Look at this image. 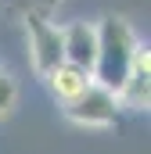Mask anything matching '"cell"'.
I'll return each mask as SVG.
<instances>
[{"label":"cell","instance_id":"cell-4","mask_svg":"<svg viewBox=\"0 0 151 154\" xmlns=\"http://www.w3.org/2000/svg\"><path fill=\"white\" fill-rule=\"evenodd\" d=\"M61 57L76 65V68H86L94 75V57H97V25L94 22H69L61 25Z\"/></svg>","mask_w":151,"mask_h":154},{"label":"cell","instance_id":"cell-7","mask_svg":"<svg viewBox=\"0 0 151 154\" xmlns=\"http://www.w3.org/2000/svg\"><path fill=\"white\" fill-rule=\"evenodd\" d=\"M11 104H14V82H11V75L0 68V115H4Z\"/></svg>","mask_w":151,"mask_h":154},{"label":"cell","instance_id":"cell-1","mask_svg":"<svg viewBox=\"0 0 151 154\" xmlns=\"http://www.w3.org/2000/svg\"><path fill=\"white\" fill-rule=\"evenodd\" d=\"M140 50V39L122 18H101L97 22V57H94V82L119 93V86L133 72V57Z\"/></svg>","mask_w":151,"mask_h":154},{"label":"cell","instance_id":"cell-6","mask_svg":"<svg viewBox=\"0 0 151 154\" xmlns=\"http://www.w3.org/2000/svg\"><path fill=\"white\" fill-rule=\"evenodd\" d=\"M43 82H47L50 97H54L61 108H69L76 97H83V93L94 86V75H90L86 68H76L69 61H61V65H54V68L43 75Z\"/></svg>","mask_w":151,"mask_h":154},{"label":"cell","instance_id":"cell-3","mask_svg":"<svg viewBox=\"0 0 151 154\" xmlns=\"http://www.w3.org/2000/svg\"><path fill=\"white\" fill-rule=\"evenodd\" d=\"M25 32H29V54H33V68L40 75H47L54 65H61V25H54L43 14L25 18Z\"/></svg>","mask_w":151,"mask_h":154},{"label":"cell","instance_id":"cell-5","mask_svg":"<svg viewBox=\"0 0 151 154\" xmlns=\"http://www.w3.org/2000/svg\"><path fill=\"white\" fill-rule=\"evenodd\" d=\"M119 108L126 111H148V100H151V57H148V47L137 50L133 57V72L126 75V82L119 86Z\"/></svg>","mask_w":151,"mask_h":154},{"label":"cell","instance_id":"cell-2","mask_svg":"<svg viewBox=\"0 0 151 154\" xmlns=\"http://www.w3.org/2000/svg\"><path fill=\"white\" fill-rule=\"evenodd\" d=\"M119 97H115L112 90H104V86H90L83 97H76L72 104L65 108V118L76 122V125H83V129H104V125H112L115 118H119Z\"/></svg>","mask_w":151,"mask_h":154}]
</instances>
